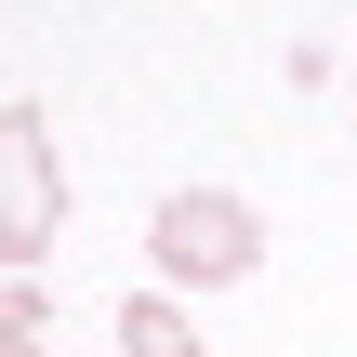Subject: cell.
<instances>
[{
    "label": "cell",
    "mask_w": 357,
    "mask_h": 357,
    "mask_svg": "<svg viewBox=\"0 0 357 357\" xmlns=\"http://www.w3.org/2000/svg\"><path fill=\"white\" fill-rule=\"evenodd\" d=\"M146 265H159V291H225V278L265 265V212L238 185H172L146 212Z\"/></svg>",
    "instance_id": "cell-1"
},
{
    "label": "cell",
    "mask_w": 357,
    "mask_h": 357,
    "mask_svg": "<svg viewBox=\"0 0 357 357\" xmlns=\"http://www.w3.org/2000/svg\"><path fill=\"white\" fill-rule=\"evenodd\" d=\"M53 225H66V172H53V119H40V93H0V265H13V278H40Z\"/></svg>",
    "instance_id": "cell-2"
},
{
    "label": "cell",
    "mask_w": 357,
    "mask_h": 357,
    "mask_svg": "<svg viewBox=\"0 0 357 357\" xmlns=\"http://www.w3.org/2000/svg\"><path fill=\"white\" fill-rule=\"evenodd\" d=\"M119 357H212V344H199V318H185L172 291H132V305H119Z\"/></svg>",
    "instance_id": "cell-3"
},
{
    "label": "cell",
    "mask_w": 357,
    "mask_h": 357,
    "mask_svg": "<svg viewBox=\"0 0 357 357\" xmlns=\"http://www.w3.org/2000/svg\"><path fill=\"white\" fill-rule=\"evenodd\" d=\"M53 344V305H40V278H0V357H40Z\"/></svg>",
    "instance_id": "cell-4"
},
{
    "label": "cell",
    "mask_w": 357,
    "mask_h": 357,
    "mask_svg": "<svg viewBox=\"0 0 357 357\" xmlns=\"http://www.w3.org/2000/svg\"><path fill=\"white\" fill-rule=\"evenodd\" d=\"M0 278H13V265H0Z\"/></svg>",
    "instance_id": "cell-5"
}]
</instances>
